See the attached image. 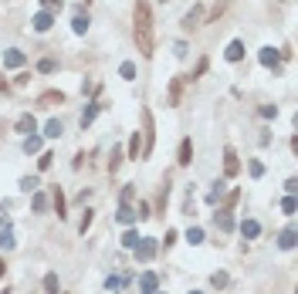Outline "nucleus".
Segmentation results:
<instances>
[{
  "label": "nucleus",
  "mask_w": 298,
  "mask_h": 294,
  "mask_svg": "<svg viewBox=\"0 0 298 294\" xmlns=\"http://www.w3.org/2000/svg\"><path fill=\"white\" fill-rule=\"evenodd\" d=\"M132 34H136V48L143 57H153L156 37H153V7L146 0H136V10H132Z\"/></svg>",
  "instance_id": "1"
},
{
  "label": "nucleus",
  "mask_w": 298,
  "mask_h": 294,
  "mask_svg": "<svg viewBox=\"0 0 298 294\" xmlns=\"http://www.w3.org/2000/svg\"><path fill=\"white\" fill-rule=\"evenodd\" d=\"M143 122H146V132H143V155L153 152L156 146V125H153V112L149 108H143Z\"/></svg>",
  "instance_id": "2"
},
{
  "label": "nucleus",
  "mask_w": 298,
  "mask_h": 294,
  "mask_svg": "<svg viewBox=\"0 0 298 294\" xmlns=\"http://www.w3.org/2000/svg\"><path fill=\"white\" fill-rule=\"evenodd\" d=\"M156 250H160V247H156V240L153 237H139V244L132 247V253H136V261H143V264H149L156 257Z\"/></svg>",
  "instance_id": "3"
},
{
  "label": "nucleus",
  "mask_w": 298,
  "mask_h": 294,
  "mask_svg": "<svg viewBox=\"0 0 298 294\" xmlns=\"http://www.w3.org/2000/svg\"><path fill=\"white\" fill-rule=\"evenodd\" d=\"M156 291H160V274H153V270L139 274V294H156Z\"/></svg>",
  "instance_id": "4"
},
{
  "label": "nucleus",
  "mask_w": 298,
  "mask_h": 294,
  "mask_svg": "<svg viewBox=\"0 0 298 294\" xmlns=\"http://www.w3.org/2000/svg\"><path fill=\"white\" fill-rule=\"evenodd\" d=\"M14 129H17V132H21V135L27 139V135H34V132H38V119H34L31 112H24V115H21V119L14 122Z\"/></svg>",
  "instance_id": "5"
},
{
  "label": "nucleus",
  "mask_w": 298,
  "mask_h": 294,
  "mask_svg": "<svg viewBox=\"0 0 298 294\" xmlns=\"http://www.w3.org/2000/svg\"><path fill=\"white\" fill-rule=\"evenodd\" d=\"M14 247H17V240H14V223L4 220V223H0V250H14Z\"/></svg>",
  "instance_id": "6"
},
{
  "label": "nucleus",
  "mask_w": 298,
  "mask_h": 294,
  "mask_svg": "<svg viewBox=\"0 0 298 294\" xmlns=\"http://www.w3.org/2000/svg\"><path fill=\"white\" fill-rule=\"evenodd\" d=\"M31 24H34V31H38V34H44V31H51V27H55V14H51V10H38Z\"/></svg>",
  "instance_id": "7"
},
{
  "label": "nucleus",
  "mask_w": 298,
  "mask_h": 294,
  "mask_svg": "<svg viewBox=\"0 0 298 294\" xmlns=\"http://www.w3.org/2000/svg\"><path fill=\"white\" fill-rule=\"evenodd\" d=\"M237 172H241V163H237V152H234V149L227 146V149H224V176L231 180V176H237Z\"/></svg>",
  "instance_id": "8"
},
{
  "label": "nucleus",
  "mask_w": 298,
  "mask_h": 294,
  "mask_svg": "<svg viewBox=\"0 0 298 294\" xmlns=\"http://www.w3.org/2000/svg\"><path fill=\"white\" fill-rule=\"evenodd\" d=\"M200 24H203V7L197 4L194 10H186V14H183V31H194V27H200Z\"/></svg>",
  "instance_id": "9"
},
{
  "label": "nucleus",
  "mask_w": 298,
  "mask_h": 294,
  "mask_svg": "<svg viewBox=\"0 0 298 294\" xmlns=\"http://www.w3.org/2000/svg\"><path fill=\"white\" fill-rule=\"evenodd\" d=\"M177 163L180 166H190L194 163V139H190V135H186L183 142H180V152H177Z\"/></svg>",
  "instance_id": "10"
},
{
  "label": "nucleus",
  "mask_w": 298,
  "mask_h": 294,
  "mask_svg": "<svg viewBox=\"0 0 298 294\" xmlns=\"http://www.w3.org/2000/svg\"><path fill=\"white\" fill-rule=\"evenodd\" d=\"M115 220H119L122 227H132V223L139 220V213H136V206H126V203H119V213H115Z\"/></svg>",
  "instance_id": "11"
},
{
  "label": "nucleus",
  "mask_w": 298,
  "mask_h": 294,
  "mask_svg": "<svg viewBox=\"0 0 298 294\" xmlns=\"http://www.w3.org/2000/svg\"><path fill=\"white\" fill-rule=\"evenodd\" d=\"M102 108H105V105L98 102V98H95V102H89V108H85V112H81V119H78V122H81V129H89V125L95 122V115L102 112Z\"/></svg>",
  "instance_id": "12"
},
{
  "label": "nucleus",
  "mask_w": 298,
  "mask_h": 294,
  "mask_svg": "<svg viewBox=\"0 0 298 294\" xmlns=\"http://www.w3.org/2000/svg\"><path fill=\"white\" fill-rule=\"evenodd\" d=\"M24 61H27L24 51H17V48L4 51V68H24Z\"/></svg>",
  "instance_id": "13"
},
{
  "label": "nucleus",
  "mask_w": 298,
  "mask_h": 294,
  "mask_svg": "<svg viewBox=\"0 0 298 294\" xmlns=\"http://www.w3.org/2000/svg\"><path fill=\"white\" fill-rule=\"evenodd\" d=\"M258 61H261V65H265V68H271V71H274V68L282 65V54H278V51H274V48H261Z\"/></svg>",
  "instance_id": "14"
},
{
  "label": "nucleus",
  "mask_w": 298,
  "mask_h": 294,
  "mask_svg": "<svg viewBox=\"0 0 298 294\" xmlns=\"http://www.w3.org/2000/svg\"><path fill=\"white\" fill-rule=\"evenodd\" d=\"M38 105L44 108H55V105H65V91H44V95L38 98Z\"/></svg>",
  "instance_id": "15"
},
{
  "label": "nucleus",
  "mask_w": 298,
  "mask_h": 294,
  "mask_svg": "<svg viewBox=\"0 0 298 294\" xmlns=\"http://www.w3.org/2000/svg\"><path fill=\"white\" fill-rule=\"evenodd\" d=\"M126 155H129V159H143V135H139V132H132V135H129Z\"/></svg>",
  "instance_id": "16"
},
{
  "label": "nucleus",
  "mask_w": 298,
  "mask_h": 294,
  "mask_svg": "<svg viewBox=\"0 0 298 294\" xmlns=\"http://www.w3.org/2000/svg\"><path fill=\"white\" fill-rule=\"evenodd\" d=\"M241 237L244 240H258L261 237V223L258 220H241Z\"/></svg>",
  "instance_id": "17"
},
{
  "label": "nucleus",
  "mask_w": 298,
  "mask_h": 294,
  "mask_svg": "<svg viewBox=\"0 0 298 294\" xmlns=\"http://www.w3.org/2000/svg\"><path fill=\"white\" fill-rule=\"evenodd\" d=\"M51 203H55V213H58V220H65V217H68V213H65V206H68V203H65V193H61L58 186L51 189Z\"/></svg>",
  "instance_id": "18"
},
{
  "label": "nucleus",
  "mask_w": 298,
  "mask_h": 294,
  "mask_svg": "<svg viewBox=\"0 0 298 294\" xmlns=\"http://www.w3.org/2000/svg\"><path fill=\"white\" fill-rule=\"evenodd\" d=\"M278 247H282V250H295V227H285L282 233H278Z\"/></svg>",
  "instance_id": "19"
},
{
  "label": "nucleus",
  "mask_w": 298,
  "mask_h": 294,
  "mask_svg": "<svg viewBox=\"0 0 298 294\" xmlns=\"http://www.w3.org/2000/svg\"><path fill=\"white\" fill-rule=\"evenodd\" d=\"M183 82H186V74H180V78H173V82H169V105H180V91H183Z\"/></svg>",
  "instance_id": "20"
},
{
  "label": "nucleus",
  "mask_w": 298,
  "mask_h": 294,
  "mask_svg": "<svg viewBox=\"0 0 298 294\" xmlns=\"http://www.w3.org/2000/svg\"><path fill=\"white\" fill-rule=\"evenodd\" d=\"M61 132H65L61 119H48V122H44V135H48V139H61Z\"/></svg>",
  "instance_id": "21"
},
{
  "label": "nucleus",
  "mask_w": 298,
  "mask_h": 294,
  "mask_svg": "<svg viewBox=\"0 0 298 294\" xmlns=\"http://www.w3.org/2000/svg\"><path fill=\"white\" fill-rule=\"evenodd\" d=\"M224 57L237 65V61L244 57V44H241V41H231V44H227V51H224Z\"/></svg>",
  "instance_id": "22"
},
{
  "label": "nucleus",
  "mask_w": 298,
  "mask_h": 294,
  "mask_svg": "<svg viewBox=\"0 0 298 294\" xmlns=\"http://www.w3.org/2000/svg\"><path fill=\"white\" fill-rule=\"evenodd\" d=\"M214 220H217V227L224 230V233H231V230L237 227V223H234V213H220L217 210V213H214Z\"/></svg>",
  "instance_id": "23"
},
{
  "label": "nucleus",
  "mask_w": 298,
  "mask_h": 294,
  "mask_svg": "<svg viewBox=\"0 0 298 294\" xmlns=\"http://www.w3.org/2000/svg\"><path fill=\"white\" fill-rule=\"evenodd\" d=\"M72 31L75 34H89V14H75L72 17Z\"/></svg>",
  "instance_id": "24"
},
{
  "label": "nucleus",
  "mask_w": 298,
  "mask_h": 294,
  "mask_svg": "<svg viewBox=\"0 0 298 294\" xmlns=\"http://www.w3.org/2000/svg\"><path fill=\"white\" fill-rule=\"evenodd\" d=\"M24 152L27 155H41V135H27V139H24Z\"/></svg>",
  "instance_id": "25"
},
{
  "label": "nucleus",
  "mask_w": 298,
  "mask_h": 294,
  "mask_svg": "<svg viewBox=\"0 0 298 294\" xmlns=\"http://www.w3.org/2000/svg\"><path fill=\"white\" fill-rule=\"evenodd\" d=\"M38 186H41V176H24L21 180V193H38Z\"/></svg>",
  "instance_id": "26"
},
{
  "label": "nucleus",
  "mask_w": 298,
  "mask_h": 294,
  "mask_svg": "<svg viewBox=\"0 0 298 294\" xmlns=\"http://www.w3.org/2000/svg\"><path fill=\"white\" fill-rule=\"evenodd\" d=\"M119 78H126V82H136V65H132V61H122V65H119Z\"/></svg>",
  "instance_id": "27"
},
{
  "label": "nucleus",
  "mask_w": 298,
  "mask_h": 294,
  "mask_svg": "<svg viewBox=\"0 0 298 294\" xmlns=\"http://www.w3.org/2000/svg\"><path fill=\"white\" fill-rule=\"evenodd\" d=\"M119 166H122V149L115 146L112 152H109V172H115V169H119Z\"/></svg>",
  "instance_id": "28"
},
{
  "label": "nucleus",
  "mask_w": 298,
  "mask_h": 294,
  "mask_svg": "<svg viewBox=\"0 0 298 294\" xmlns=\"http://www.w3.org/2000/svg\"><path fill=\"white\" fill-rule=\"evenodd\" d=\"M55 68H58V61H55V57H41V61H38V71H41V74H51Z\"/></svg>",
  "instance_id": "29"
},
{
  "label": "nucleus",
  "mask_w": 298,
  "mask_h": 294,
  "mask_svg": "<svg viewBox=\"0 0 298 294\" xmlns=\"http://www.w3.org/2000/svg\"><path fill=\"white\" fill-rule=\"evenodd\" d=\"M58 287H61V284H58V274H44V291L58 294Z\"/></svg>",
  "instance_id": "30"
},
{
  "label": "nucleus",
  "mask_w": 298,
  "mask_h": 294,
  "mask_svg": "<svg viewBox=\"0 0 298 294\" xmlns=\"http://www.w3.org/2000/svg\"><path fill=\"white\" fill-rule=\"evenodd\" d=\"M248 172L254 176V180H261V176H265V163H258V159H251V163H248Z\"/></svg>",
  "instance_id": "31"
},
{
  "label": "nucleus",
  "mask_w": 298,
  "mask_h": 294,
  "mask_svg": "<svg viewBox=\"0 0 298 294\" xmlns=\"http://www.w3.org/2000/svg\"><path fill=\"white\" fill-rule=\"evenodd\" d=\"M51 163H55V152H41V155H38V169H41V172L51 169Z\"/></svg>",
  "instance_id": "32"
},
{
  "label": "nucleus",
  "mask_w": 298,
  "mask_h": 294,
  "mask_svg": "<svg viewBox=\"0 0 298 294\" xmlns=\"http://www.w3.org/2000/svg\"><path fill=\"white\" fill-rule=\"evenodd\" d=\"M136 244H139V233H136V230H126V233H122V247H129V250H132Z\"/></svg>",
  "instance_id": "33"
},
{
  "label": "nucleus",
  "mask_w": 298,
  "mask_h": 294,
  "mask_svg": "<svg viewBox=\"0 0 298 294\" xmlns=\"http://www.w3.org/2000/svg\"><path fill=\"white\" fill-rule=\"evenodd\" d=\"M186 240H190L194 247H197V244H203V230H200V227H190V230H186Z\"/></svg>",
  "instance_id": "34"
},
{
  "label": "nucleus",
  "mask_w": 298,
  "mask_h": 294,
  "mask_svg": "<svg viewBox=\"0 0 298 294\" xmlns=\"http://www.w3.org/2000/svg\"><path fill=\"white\" fill-rule=\"evenodd\" d=\"M282 213H285V217H295V196H285V200H282Z\"/></svg>",
  "instance_id": "35"
},
{
  "label": "nucleus",
  "mask_w": 298,
  "mask_h": 294,
  "mask_svg": "<svg viewBox=\"0 0 298 294\" xmlns=\"http://www.w3.org/2000/svg\"><path fill=\"white\" fill-rule=\"evenodd\" d=\"M61 7H65V0H41V10H51V14H58Z\"/></svg>",
  "instance_id": "36"
},
{
  "label": "nucleus",
  "mask_w": 298,
  "mask_h": 294,
  "mask_svg": "<svg viewBox=\"0 0 298 294\" xmlns=\"http://www.w3.org/2000/svg\"><path fill=\"white\" fill-rule=\"evenodd\" d=\"M132 200H136V186H132V183H126V189H122V203L132 206Z\"/></svg>",
  "instance_id": "37"
},
{
  "label": "nucleus",
  "mask_w": 298,
  "mask_h": 294,
  "mask_svg": "<svg viewBox=\"0 0 298 294\" xmlns=\"http://www.w3.org/2000/svg\"><path fill=\"white\" fill-rule=\"evenodd\" d=\"M34 210H38V213H44V210H48V196H44V193H34Z\"/></svg>",
  "instance_id": "38"
},
{
  "label": "nucleus",
  "mask_w": 298,
  "mask_h": 294,
  "mask_svg": "<svg viewBox=\"0 0 298 294\" xmlns=\"http://www.w3.org/2000/svg\"><path fill=\"white\" fill-rule=\"evenodd\" d=\"M92 220H95V210H85V217H81V223H78V233H85V230L92 227Z\"/></svg>",
  "instance_id": "39"
},
{
  "label": "nucleus",
  "mask_w": 298,
  "mask_h": 294,
  "mask_svg": "<svg viewBox=\"0 0 298 294\" xmlns=\"http://www.w3.org/2000/svg\"><path fill=\"white\" fill-rule=\"evenodd\" d=\"M220 193H224V183H214V189L207 193V203H217V200H220Z\"/></svg>",
  "instance_id": "40"
},
{
  "label": "nucleus",
  "mask_w": 298,
  "mask_h": 294,
  "mask_svg": "<svg viewBox=\"0 0 298 294\" xmlns=\"http://www.w3.org/2000/svg\"><path fill=\"white\" fill-rule=\"evenodd\" d=\"M258 112H261V119H278V108L274 105H261Z\"/></svg>",
  "instance_id": "41"
},
{
  "label": "nucleus",
  "mask_w": 298,
  "mask_h": 294,
  "mask_svg": "<svg viewBox=\"0 0 298 294\" xmlns=\"http://www.w3.org/2000/svg\"><path fill=\"white\" fill-rule=\"evenodd\" d=\"M210 284H214V287H227V274H224V270H217V274L210 278Z\"/></svg>",
  "instance_id": "42"
},
{
  "label": "nucleus",
  "mask_w": 298,
  "mask_h": 294,
  "mask_svg": "<svg viewBox=\"0 0 298 294\" xmlns=\"http://www.w3.org/2000/svg\"><path fill=\"white\" fill-rule=\"evenodd\" d=\"M105 287H109V291H119V287H122V278L109 274V278H105Z\"/></svg>",
  "instance_id": "43"
},
{
  "label": "nucleus",
  "mask_w": 298,
  "mask_h": 294,
  "mask_svg": "<svg viewBox=\"0 0 298 294\" xmlns=\"http://www.w3.org/2000/svg\"><path fill=\"white\" fill-rule=\"evenodd\" d=\"M136 213H139V220H146V217H153V213H149V203H146V200H139Z\"/></svg>",
  "instance_id": "44"
},
{
  "label": "nucleus",
  "mask_w": 298,
  "mask_h": 294,
  "mask_svg": "<svg viewBox=\"0 0 298 294\" xmlns=\"http://www.w3.org/2000/svg\"><path fill=\"white\" fill-rule=\"evenodd\" d=\"M27 82H31V71H21V74H17V78H14V85H21V88H24Z\"/></svg>",
  "instance_id": "45"
},
{
  "label": "nucleus",
  "mask_w": 298,
  "mask_h": 294,
  "mask_svg": "<svg viewBox=\"0 0 298 294\" xmlns=\"http://www.w3.org/2000/svg\"><path fill=\"white\" fill-rule=\"evenodd\" d=\"M207 65H210L207 57H200V65H197V71H194V74H190V78H200V74H203V71H207Z\"/></svg>",
  "instance_id": "46"
},
{
  "label": "nucleus",
  "mask_w": 298,
  "mask_h": 294,
  "mask_svg": "<svg viewBox=\"0 0 298 294\" xmlns=\"http://www.w3.org/2000/svg\"><path fill=\"white\" fill-rule=\"evenodd\" d=\"M173 54H177V57H186V44L177 41V44H173Z\"/></svg>",
  "instance_id": "47"
},
{
  "label": "nucleus",
  "mask_w": 298,
  "mask_h": 294,
  "mask_svg": "<svg viewBox=\"0 0 298 294\" xmlns=\"http://www.w3.org/2000/svg\"><path fill=\"white\" fill-rule=\"evenodd\" d=\"M163 244H166V247L177 244V230H166V240H163Z\"/></svg>",
  "instance_id": "48"
},
{
  "label": "nucleus",
  "mask_w": 298,
  "mask_h": 294,
  "mask_svg": "<svg viewBox=\"0 0 298 294\" xmlns=\"http://www.w3.org/2000/svg\"><path fill=\"white\" fill-rule=\"evenodd\" d=\"M10 85H7V78H4V74H0V91H7Z\"/></svg>",
  "instance_id": "49"
},
{
  "label": "nucleus",
  "mask_w": 298,
  "mask_h": 294,
  "mask_svg": "<svg viewBox=\"0 0 298 294\" xmlns=\"http://www.w3.org/2000/svg\"><path fill=\"white\" fill-rule=\"evenodd\" d=\"M4 270H7V264H4V257H0V274H4Z\"/></svg>",
  "instance_id": "50"
},
{
  "label": "nucleus",
  "mask_w": 298,
  "mask_h": 294,
  "mask_svg": "<svg viewBox=\"0 0 298 294\" xmlns=\"http://www.w3.org/2000/svg\"><path fill=\"white\" fill-rule=\"evenodd\" d=\"M190 294H203V291H190Z\"/></svg>",
  "instance_id": "51"
},
{
  "label": "nucleus",
  "mask_w": 298,
  "mask_h": 294,
  "mask_svg": "<svg viewBox=\"0 0 298 294\" xmlns=\"http://www.w3.org/2000/svg\"><path fill=\"white\" fill-rule=\"evenodd\" d=\"M4 294H10V291H4Z\"/></svg>",
  "instance_id": "52"
},
{
  "label": "nucleus",
  "mask_w": 298,
  "mask_h": 294,
  "mask_svg": "<svg viewBox=\"0 0 298 294\" xmlns=\"http://www.w3.org/2000/svg\"><path fill=\"white\" fill-rule=\"evenodd\" d=\"M156 294H163V291H156Z\"/></svg>",
  "instance_id": "53"
}]
</instances>
